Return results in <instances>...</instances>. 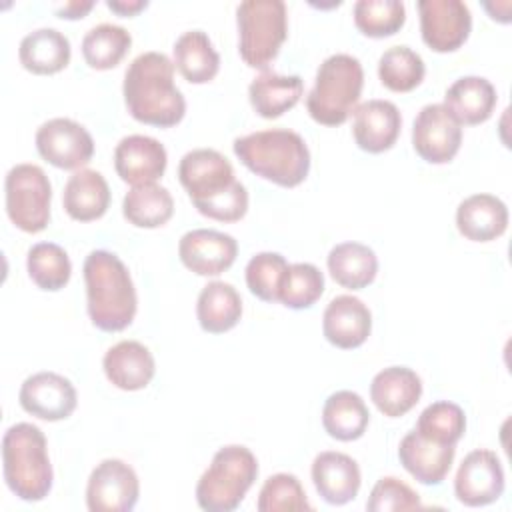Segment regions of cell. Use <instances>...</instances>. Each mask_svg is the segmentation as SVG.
Instances as JSON below:
<instances>
[{
  "mask_svg": "<svg viewBox=\"0 0 512 512\" xmlns=\"http://www.w3.org/2000/svg\"><path fill=\"white\" fill-rule=\"evenodd\" d=\"M178 180L194 208L218 222H238L248 212V190L234 178L226 156L212 148H196L182 156Z\"/></svg>",
  "mask_w": 512,
  "mask_h": 512,
  "instance_id": "1",
  "label": "cell"
},
{
  "mask_svg": "<svg viewBox=\"0 0 512 512\" xmlns=\"http://www.w3.org/2000/svg\"><path fill=\"white\" fill-rule=\"evenodd\" d=\"M122 94L130 116L142 124L170 128L186 114V100L174 84V64L162 52H142L130 62Z\"/></svg>",
  "mask_w": 512,
  "mask_h": 512,
  "instance_id": "2",
  "label": "cell"
},
{
  "mask_svg": "<svg viewBox=\"0 0 512 512\" xmlns=\"http://www.w3.org/2000/svg\"><path fill=\"white\" fill-rule=\"evenodd\" d=\"M82 272L92 324L104 332L128 328L138 310V296L126 264L108 250H92Z\"/></svg>",
  "mask_w": 512,
  "mask_h": 512,
  "instance_id": "3",
  "label": "cell"
},
{
  "mask_svg": "<svg viewBox=\"0 0 512 512\" xmlns=\"http://www.w3.org/2000/svg\"><path fill=\"white\" fill-rule=\"evenodd\" d=\"M236 158L256 176L284 188L302 184L310 172V150L304 138L288 128L260 130L232 144Z\"/></svg>",
  "mask_w": 512,
  "mask_h": 512,
  "instance_id": "4",
  "label": "cell"
},
{
  "mask_svg": "<svg viewBox=\"0 0 512 512\" xmlns=\"http://www.w3.org/2000/svg\"><path fill=\"white\" fill-rule=\"evenodd\" d=\"M2 472L6 486L24 502H40L52 490V464L44 432L30 424L18 422L2 438Z\"/></svg>",
  "mask_w": 512,
  "mask_h": 512,
  "instance_id": "5",
  "label": "cell"
},
{
  "mask_svg": "<svg viewBox=\"0 0 512 512\" xmlns=\"http://www.w3.org/2000/svg\"><path fill=\"white\" fill-rule=\"evenodd\" d=\"M364 86V70L358 58L350 54L328 56L316 72L312 90L306 96V108L314 122L340 126L354 112Z\"/></svg>",
  "mask_w": 512,
  "mask_h": 512,
  "instance_id": "6",
  "label": "cell"
},
{
  "mask_svg": "<svg viewBox=\"0 0 512 512\" xmlns=\"http://www.w3.org/2000/svg\"><path fill=\"white\" fill-rule=\"evenodd\" d=\"M258 476V460L250 448H220L196 484V502L206 512H232L240 506Z\"/></svg>",
  "mask_w": 512,
  "mask_h": 512,
  "instance_id": "7",
  "label": "cell"
},
{
  "mask_svg": "<svg viewBox=\"0 0 512 512\" xmlns=\"http://www.w3.org/2000/svg\"><path fill=\"white\" fill-rule=\"evenodd\" d=\"M240 58L266 70L288 36V12L282 0H246L236 8Z\"/></svg>",
  "mask_w": 512,
  "mask_h": 512,
  "instance_id": "8",
  "label": "cell"
},
{
  "mask_svg": "<svg viewBox=\"0 0 512 512\" xmlns=\"http://www.w3.org/2000/svg\"><path fill=\"white\" fill-rule=\"evenodd\" d=\"M6 214L10 222L28 234H38L48 226L52 186L46 172L36 164H16L8 170Z\"/></svg>",
  "mask_w": 512,
  "mask_h": 512,
  "instance_id": "9",
  "label": "cell"
},
{
  "mask_svg": "<svg viewBox=\"0 0 512 512\" xmlns=\"http://www.w3.org/2000/svg\"><path fill=\"white\" fill-rule=\"evenodd\" d=\"M138 496V476L124 460L106 458L88 478L86 506L90 512H128L136 506Z\"/></svg>",
  "mask_w": 512,
  "mask_h": 512,
  "instance_id": "10",
  "label": "cell"
},
{
  "mask_svg": "<svg viewBox=\"0 0 512 512\" xmlns=\"http://www.w3.org/2000/svg\"><path fill=\"white\" fill-rule=\"evenodd\" d=\"M36 150L60 170H82L94 154V140L82 124L70 118H52L36 130Z\"/></svg>",
  "mask_w": 512,
  "mask_h": 512,
  "instance_id": "11",
  "label": "cell"
},
{
  "mask_svg": "<svg viewBox=\"0 0 512 512\" xmlns=\"http://www.w3.org/2000/svg\"><path fill=\"white\" fill-rule=\"evenodd\" d=\"M422 40L434 52H454L470 36L472 14L462 0H418Z\"/></svg>",
  "mask_w": 512,
  "mask_h": 512,
  "instance_id": "12",
  "label": "cell"
},
{
  "mask_svg": "<svg viewBox=\"0 0 512 512\" xmlns=\"http://www.w3.org/2000/svg\"><path fill=\"white\" fill-rule=\"evenodd\" d=\"M462 144V126L444 104H426L412 126V146L430 164L450 162Z\"/></svg>",
  "mask_w": 512,
  "mask_h": 512,
  "instance_id": "13",
  "label": "cell"
},
{
  "mask_svg": "<svg viewBox=\"0 0 512 512\" xmlns=\"http://www.w3.org/2000/svg\"><path fill=\"white\" fill-rule=\"evenodd\" d=\"M504 492V470L492 450H472L458 466L454 494L464 506H486Z\"/></svg>",
  "mask_w": 512,
  "mask_h": 512,
  "instance_id": "14",
  "label": "cell"
},
{
  "mask_svg": "<svg viewBox=\"0 0 512 512\" xmlns=\"http://www.w3.org/2000/svg\"><path fill=\"white\" fill-rule=\"evenodd\" d=\"M18 400L24 412L46 422H58L76 410L78 394L74 384L62 374L36 372L22 382Z\"/></svg>",
  "mask_w": 512,
  "mask_h": 512,
  "instance_id": "15",
  "label": "cell"
},
{
  "mask_svg": "<svg viewBox=\"0 0 512 512\" xmlns=\"http://www.w3.org/2000/svg\"><path fill=\"white\" fill-rule=\"evenodd\" d=\"M178 256L190 272L198 276H218L234 264L238 242L230 234L196 228L180 238Z\"/></svg>",
  "mask_w": 512,
  "mask_h": 512,
  "instance_id": "16",
  "label": "cell"
},
{
  "mask_svg": "<svg viewBox=\"0 0 512 512\" xmlns=\"http://www.w3.org/2000/svg\"><path fill=\"white\" fill-rule=\"evenodd\" d=\"M168 164L166 148L152 136L130 134L114 148L116 174L130 186L154 184Z\"/></svg>",
  "mask_w": 512,
  "mask_h": 512,
  "instance_id": "17",
  "label": "cell"
},
{
  "mask_svg": "<svg viewBox=\"0 0 512 512\" xmlns=\"http://www.w3.org/2000/svg\"><path fill=\"white\" fill-rule=\"evenodd\" d=\"M352 134L360 150L380 154L390 150L402 128V116L390 100H368L354 108Z\"/></svg>",
  "mask_w": 512,
  "mask_h": 512,
  "instance_id": "18",
  "label": "cell"
},
{
  "mask_svg": "<svg viewBox=\"0 0 512 512\" xmlns=\"http://www.w3.org/2000/svg\"><path fill=\"white\" fill-rule=\"evenodd\" d=\"M372 330V314L368 306L352 296L340 294L330 300L322 316L324 338L342 350L358 348L366 342Z\"/></svg>",
  "mask_w": 512,
  "mask_h": 512,
  "instance_id": "19",
  "label": "cell"
},
{
  "mask_svg": "<svg viewBox=\"0 0 512 512\" xmlns=\"http://www.w3.org/2000/svg\"><path fill=\"white\" fill-rule=\"evenodd\" d=\"M312 482L324 502L332 506L348 504L358 496L362 476L356 460L344 452L326 450L312 462Z\"/></svg>",
  "mask_w": 512,
  "mask_h": 512,
  "instance_id": "20",
  "label": "cell"
},
{
  "mask_svg": "<svg viewBox=\"0 0 512 512\" xmlns=\"http://www.w3.org/2000/svg\"><path fill=\"white\" fill-rule=\"evenodd\" d=\"M454 454L456 446L432 442L416 430L408 432L398 446V458L404 470L426 486H436L446 478L452 468Z\"/></svg>",
  "mask_w": 512,
  "mask_h": 512,
  "instance_id": "21",
  "label": "cell"
},
{
  "mask_svg": "<svg viewBox=\"0 0 512 512\" xmlns=\"http://www.w3.org/2000/svg\"><path fill=\"white\" fill-rule=\"evenodd\" d=\"M102 366L110 384L126 392L146 388L156 372L152 352L138 340H122L108 348Z\"/></svg>",
  "mask_w": 512,
  "mask_h": 512,
  "instance_id": "22",
  "label": "cell"
},
{
  "mask_svg": "<svg viewBox=\"0 0 512 512\" xmlns=\"http://www.w3.org/2000/svg\"><path fill=\"white\" fill-rule=\"evenodd\" d=\"M422 396L420 376L406 366H388L380 370L370 384V400L388 418L410 412Z\"/></svg>",
  "mask_w": 512,
  "mask_h": 512,
  "instance_id": "23",
  "label": "cell"
},
{
  "mask_svg": "<svg viewBox=\"0 0 512 512\" xmlns=\"http://www.w3.org/2000/svg\"><path fill=\"white\" fill-rule=\"evenodd\" d=\"M458 232L472 242H490L508 228V208L492 194H472L458 204Z\"/></svg>",
  "mask_w": 512,
  "mask_h": 512,
  "instance_id": "24",
  "label": "cell"
},
{
  "mask_svg": "<svg viewBox=\"0 0 512 512\" xmlns=\"http://www.w3.org/2000/svg\"><path fill=\"white\" fill-rule=\"evenodd\" d=\"M62 206L72 220L92 222L106 214L110 206V188L98 170H76L62 192Z\"/></svg>",
  "mask_w": 512,
  "mask_h": 512,
  "instance_id": "25",
  "label": "cell"
},
{
  "mask_svg": "<svg viewBox=\"0 0 512 512\" xmlns=\"http://www.w3.org/2000/svg\"><path fill=\"white\" fill-rule=\"evenodd\" d=\"M444 106L460 126L486 122L496 106V90L482 76H462L444 94Z\"/></svg>",
  "mask_w": 512,
  "mask_h": 512,
  "instance_id": "26",
  "label": "cell"
},
{
  "mask_svg": "<svg viewBox=\"0 0 512 512\" xmlns=\"http://www.w3.org/2000/svg\"><path fill=\"white\" fill-rule=\"evenodd\" d=\"M70 40L56 28H38L26 34L18 48L20 64L32 74H56L70 62Z\"/></svg>",
  "mask_w": 512,
  "mask_h": 512,
  "instance_id": "27",
  "label": "cell"
},
{
  "mask_svg": "<svg viewBox=\"0 0 512 512\" xmlns=\"http://www.w3.org/2000/svg\"><path fill=\"white\" fill-rule=\"evenodd\" d=\"M304 82L298 74L282 76L276 72H262L248 86V98L254 112L262 118H278L292 110L302 98Z\"/></svg>",
  "mask_w": 512,
  "mask_h": 512,
  "instance_id": "28",
  "label": "cell"
},
{
  "mask_svg": "<svg viewBox=\"0 0 512 512\" xmlns=\"http://www.w3.org/2000/svg\"><path fill=\"white\" fill-rule=\"evenodd\" d=\"M196 316L200 328L210 334L232 330L242 318V298L238 290L222 280L208 282L196 302Z\"/></svg>",
  "mask_w": 512,
  "mask_h": 512,
  "instance_id": "29",
  "label": "cell"
},
{
  "mask_svg": "<svg viewBox=\"0 0 512 512\" xmlns=\"http://www.w3.org/2000/svg\"><path fill=\"white\" fill-rule=\"evenodd\" d=\"M370 422V412L360 394L338 390L330 394L322 408V426L330 438L352 442L364 436Z\"/></svg>",
  "mask_w": 512,
  "mask_h": 512,
  "instance_id": "30",
  "label": "cell"
},
{
  "mask_svg": "<svg viewBox=\"0 0 512 512\" xmlns=\"http://www.w3.org/2000/svg\"><path fill=\"white\" fill-rule=\"evenodd\" d=\"M328 272L336 284L350 290L366 288L374 282L378 272V258L374 250L360 242H340L326 258Z\"/></svg>",
  "mask_w": 512,
  "mask_h": 512,
  "instance_id": "31",
  "label": "cell"
},
{
  "mask_svg": "<svg viewBox=\"0 0 512 512\" xmlns=\"http://www.w3.org/2000/svg\"><path fill=\"white\" fill-rule=\"evenodd\" d=\"M174 64L190 84H206L220 70V56L202 30H188L174 42Z\"/></svg>",
  "mask_w": 512,
  "mask_h": 512,
  "instance_id": "32",
  "label": "cell"
},
{
  "mask_svg": "<svg viewBox=\"0 0 512 512\" xmlns=\"http://www.w3.org/2000/svg\"><path fill=\"white\" fill-rule=\"evenodd\" d=\"M124 218L138 228L164 226L174 214L172 194L160 184L132 186L122 200Z\"/></svg>",
  "mask_w": 512,
  "mask_h": 512,
  "instance_id": "33",
  "label": "cell"
},
{
  "mask_svg": "<svg viewBox=\"0 0 512 512\" xmlns=\"http://www.w3.org/2000/svg\"><path fill=\"white\" fill-rule=\"evenodd\" d=\"M132 36L118 24H98L82 38V56L94 70H110L122 62L130 50Z\"/></svg>",
  "mask_w": 512,
  "mask_h": 512,
  "instance_id": "34",
  "label": "cell"
},
{
  "mask_svg": "<svg viewBox=\"0 0 512 512\" xmlns=\"http://www.w3.org/2000/svg\"><path fill=\"white\" fill-rule=\"evenodd\" d=\"M26 268L30 280L48 292L64 288L72 276V264L62 246L54 242H38L28 250Z\"/></svg>",
  "mask_w": 512,
  "mask_h": 512,
  "instance_id": "35",
  "label": "cell"
},
{
  "mask_svg": "<svg viewBox=\"0 0 512 512\" xmlns=\"http://www.w3.org/2000/svg\"><path fill=\"white\" fill-rule=\"evenodd\" d=\"M426 74L424 60L410 46H392L378 60V78L392 92L414 90Z\"/></svg>",
  "mask_w": 512,
  "mask_h": 512,
  "instance_id": "36",
  "label": "cell"
},
{
  "mask_svg": "<svg viewBox=\"0 0 512 512\" xmlns=\"http://www.w3.org/2000/svg\"><path fill=\"white\" fill-rule=\"evenodd\" d=\"M414 430L432 442L456 446V442L464 436L466 416L458 404L438 400L420 412Z\"/></svg>",
  "mask_w": 512,
  "mask_h": 512,
  "instance_id": "37",
  "label": "cell"
},
{
  "mask_svg": "<svg viewBox=\"0 0 512 512\" xmlns=\"http://www.w3.org/2000/svg\"><path fill=\"white\" fill-rule=\"evenodd\" d=\"M406 22V8L400 0H358L354 4V24L368 38L396 34Z\"/></svg>",
  "mask_w": 512,
  "mask_h": 512,
  "instance_id": "38",
  "label": "cell"
},
{
  "mask_svg": "<svg viewBox=\"0 0 512 512\" xmlns=\"http://www.w3.org/2000/svg\"><path fill=\"white\" fill-rule=\"evenodd\" d=\"M324 292V274L310 262L290 264L282 286L278 302L292 310L310 308Z\"/></svg>",
  "mask_w": 512,
  "mask_h": 512,
  "instance_id": "39",
  "label": "cell"
},
{
  "mask_svg": "<svg viewBox=\"0 0 512 512\" xmlns=\"http://www.w3.org/2000/svg\"><path fill=\"white\" fill-rule=\"evenodd\" d=\"M288 266L286 258L278 252H258L252 256L246 264V284L250 292L264 302H278Z\"/></svg>",
  "mask_w": 512,
  "mask_h": 512,
  "instance_id": "40",
  "label": "cell"
},
{
  "mask_svg": "<svg viewBox=\"0 0 512 512\" xmlns=\"http://www.w3.org/2000/svg\"><path fill=\"white\" fill-rule=\"evenodd\" d=\"M256 508L260 512H286V510H312L300 480L294 474L278 472L270 476L260 488Z\"/></svg>",
  "mask_w": 512,
  "mask_h": 512,
  "instance_id": "41",
  "label": "cell"
},
{
  "mask_svg": "<svg viewBox=\"0 0 512 512\" xmlns=\"http://www.w3.org/2000/svg\"><path fill=\"white\" fill-rule=\"evenodd\" d=\"M422 508L420 496L402 480L394 476L380 478L366 502L370 512H388V510H418Z\"/></svg>",
  "mask_w": 512,
  "mask_h": 512,
  "instance_id": "42",
  "label": "cell"
},
{
  "mask_svg": "<svg viewBox=\"0 0 512 512\" xmlns=\"http://www.w3.org/2000/svg\"><path fill=\"white\" fill-rule=\"evenodd\" d=\"M94 8V2H66L64 6L56 8V14L60 18H66V20H78V18H84L90 10Z\"/></svg>",
  "mask_w": 512,
  "mask_h": 512,
  "instance_id": "43",
  "label": "cell"
},
{
  "mask_svg": "<svg viewBox=\"0 0 512 512\" xmlns=\"http://www.w3.org/2000/svg\"><path fill=\"white\" fill-rule=\"evenodd\" d=\"M106 6L120 16H134L148 6L146 0H108Z\"/></svg>",
  "mask_w": 512,
  "mask_h": 512,
  "instance_id": "44",
  "label": "cell"
},
{
  "mask_svg": "<svg viewBox=\"0 0 512 512\" xmlns=\"http://www.w3.org/2000/svg\"><path fill=\"white\" fill-rule=\"evenodd\" d=\"M484 10L490 14L492 20H498V22H510V2L504 0L500 4H494V2H484L482 4Z\"/></svg>",
  "mask_w": 512,
  "mask_h": 512,
  "instance_id": "45",
  "label": "cell"
}]
</instances>
